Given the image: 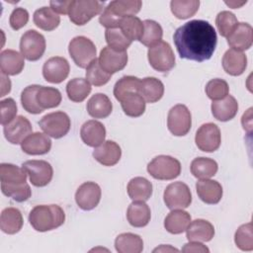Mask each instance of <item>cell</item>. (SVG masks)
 Instances as JSON below:
<instances>
[{
  "label": "cell",
  "instance_id": "8992f818",
  "mask_svg": "<svg viewBox=\"0 0 253 253\" xmlns=\"http://www.w3.org/2000/svg\"><path fill=\"white\" fill-rule=\"evenodd\" d=\"M104 2L97 0H71L69 7V19L77 25L83 26L103 10Z\"/></svg>",
  "mask_w": 253,
  "mask_h": 253
},
{
  "label": "cell",
  "instance_id": "f1b7e54d",
  "mask_svg": "<svg viewBox=\"0 0 253 253\" xmlns=\"http://www.w3.org/2000/svg\"><path fill=\"white\" fill-rule=\"evenodd\" d=\"M87 112L95 119H104L111 115L113 105L109 97L103 93L94 94L87 102Z\"/></svg>",
  "mask_w": 253,
  "mask_h": 253
},
{
  "label": "cell",
  "instance_id": "ac0fdd59",
  "mask_svg": "<svg viewBox=\"0 0 253 253\" xmlns=\"http://www.w3.org/2000/svg\"><path fill=\"white\" fill-rule=\"evenodd\" d=\"M227 43L236 50H246L253 42V29L248 23H238L226 38Z\"/></svg>",
  "mask_w": 253,
  "mask_h": 253
},
{
  "label": "cell",
  "instance_id": "44dd1931",
  "mask_svg": "<svg viewBox=\"0 0 253 253\" xmlns=\"http://www.w3.org/2000/svg\"><path fill=\"white\" fill-rule=\"evenodd\" d=\"M22 150L29 155H42L47 153L51 148L50 138L42 132L29 134L21 143Z\"/></svg>",
  "mask_w": 253,
  "mask_h": 253
},
{
  "label": "cell",
  "instance_id": "3957f363",
  "mask_svg": "<svg viewBox=\"0 0 253 253\" xmlns=\"http://www.w3.org/2000/svg\"><path fill=\"white\" fill-rule=\"evenodd\" d=\"M142 2L139 0H115L108 4L102 12L99 22L107 29L119 28L123 18L135 15L140 11Z\"/></svg>",
  "mask_w": 253,
  "mask_h": 253
},
{
  "label": "cell",
  "instance_id": "ba28073f",
  "mask_svg": "<svg viewBox=\"0 0 253 253\" xmlns=\"http://www.w3.org/2000/svg\"><path fill=\"white\" fill-rule=\"evenodd\" d=\"M39 126L45 134L53 138H60L69 131L71 122L66 113L58 111L43 116L39 122Z\"/></svg>",
  "mask_w": 253,
  "mask_h": 253
},
{
  "label": "cell",
  "instance_id": "bcb514c9",
  "mask_svg": "<svg viewBox=\"0 0 253 253\" xmlns=\"http://www.w3.org/2000/svg\"><path fill=\"white\" fill-rule=\"evenodd\" d=\"M140 80L134 76H123L119 79L114 86V95L118 101L126 95L127 93H138Z\"/></svg>",
  "mask_w": 253,
  "mask_h": 253
},
{
  "label": "cell",
  "instance_id": "5bb4252c",
  "mask_svg": "<svg viewBox=\"0 0 253 253\" xmlns=\"http://www.w3.org/2000/svg\"><path fill=\"white\" fill-rule=\"evenodd\" d=\"M69 70V63L64 57L53 56L44 62L42 75L47 82L58 84L67 78Z\"/></svg>",
  "mask_w": 253,
  "mask_h": 253
},
{
  "label": "cell",
  "instance_id": "2e32d148",
  "mask_svg": "<svg viewBox=\"0 0 253 253\" xmlns=\"http://www.w3.org/2000/svg\"><path fill=\"white\" fill-rule=\"evenodd\" d=\"M33 127L30 121L24 116L16 117L11 123L4 126V135L12 144H20L32 133Z\"/></svg>",
  "mask_w": 253,
  "mask_h": 253
},
{
  "label": "cell",
  "instance_id": "816d5d0a",
  "mask_svg": "<svg viewBox=\"0 0 253 253\" xmlns=\"http://www.w3.org/2000/svg\"><path fill=\"white\" fill-rule=\"evenodd\" d=\"M1 125L6 126L11 123L17 114V104L12 98H7L0 102Z\"/></svg>",
  "mask_w": 253,
  "mask_h": 253
},
{
  "label": "cell",
  "instance_id": "ab89813d",
  "mask_svg": "<svg viewBox=\"0 0 253 253\" xmlns=\"http://www.w3.org/2000/svg\"><path fill=\"white\" fill-rule=\"evenodd\" d=\"M119 28L129 41H139L143 33V22L136 16H126L122 19Z\"/></svg>",
  "mask_w": 253,
  "mask_h": 253
},
{
  "label": "cell",
  "instance_id": "7c38bea8",
  "mask_svg": "<svg viewBox=\"0 0 253 253\" xmlns=\"http://www.w3.org/2000/svg\"><path fill=\"white\" fill-rule=\"evenodd\" d=\"M195 141L198 148L205 152H213L218 149L221 135L218 126L213 123L202 125L196 132Z\"/></svg>",
  "mask_w": 253,
  "mask_h": 253
},
{
  "label": "cell",
  "instance_id": "f5cc1de1",
  "mask_svg": "<svg viewBox=\"0 0 253 253\" xmlns=\"http://www.w3.org/2000/svg\"><path fill=\"white\" fill-rule=\"evenodd\" d=\"M29 21V13L22 7L15 8L10 15V26L13 30H20L27 25Z\"/></svg>",
  "mask_w": 253,
  "mask_h": 253
},
{
  "label": "cell",
  "instance_id": "8d00e7d4",
  "mask_svg": "<svg viewBox=\"0 0 253 253\" xmlns=\"http://www.w3.org/2000/svg\"><path fill=\"white\" fill-rule=\"evenodd\" d=\"M91 90L90 82L84 78H73L66 85V94L69 100L76 103L84 101Z\"/></svg>",
  "mask_w": 253,
  "mask_h": 253
},
{
  "label": "cell",
  "instance_id": "d590c367",
  "mask_svg": "<svg viewBox=\"0 0 253 253\" xmlns=\"http://www.w3.org/2000/svg\"><path fill=\"white\" fill-rule=\"evenodd\" d=\"M120 102L124 113L128 117H140L145 111L146 102L138 93H127L121 99Z\"/></svg>",
  "mask_w": 253,
  "mask_h": 253
},
{
  "label": "cell",
  "instance_id": "db71d44e",
  "mask_svg": "<svg viewBox=\"0 0 253 253\" xmlns=\"http://www.w3.org/2000/svg\"><path fill=\"white\" fill-rule=\"evenodd\" d=\"M71 1H50L49 5L50 8L56 13V14H68L69 7H70Z\"/></svg>",
  "mask_w": 253,
  "mask_h": 253
},
{
  "label": "cell",
  "instance_id": "11a10c76",
  "mask_svg": "<svg viewBox=\"0 0 253 253\" xmlns=\"http://www.w3.org/2000/svg\"><path fill=\"white\" fill-rule=\"evenodd\" d=\"M183 252H209V248L205 246L204 244L200 243L199 241H190L189 243H186L184 247L182 248Z\"/></svg>",
  "mask_w": 253,
  "mask_h": 253
},
{
  "label": "cell",
  "instance_id": "277c9868",
  "mask_svg": "<svg viewBox=\"0 0 253 253\" xmlns=\"http://www.w3.org/2000/svg\"><path fill=\"white\" fill-rule=\"evenodd\" d=\"M147 172L157 180H173L181 173L179 160L169 155H158L147 164Z\"/></svg>",
  "mask_w": 253,
  "mask_h": 253
},
{
  "label": "cell",
  "instance_id": "c3c4849f",
  "mask_svg": "<svg viewBox=\"0 0 253 253\" xmlns=\"http://www.w3.org/2000/svg\"><path fill=\"white\" fill-rule=\"evenodd\" d=\"M234 242L236 246L243 251L253 250V234H252V223L248 222L240 225L235 234Z\"/></svg>",
  "mask_w": 253,
  "mask_h": 253
},
{
  "label": "cell",
  "instance_id": "8fae6325",
  "mask_svg": "<svg viewBox=\"0 0 253 253\" xmlns=\"http://www.w3.org/2000/svg\"><path fill=\"white\" fill-rule=\"evenodd\" d=\"M164 203L170 210L186 209L192 203V194L188 187L183 182H174L169 184L163 195Z\"/></svg>",
  "mask_w": 253,
  "mask_h": 253
},
{
  "label": "cell",
  "instance_id": "ee69618b",
  "mask_svg": "<svg viewBox=\"0 0 253 253\" xmlns=\"http://www.w3.org/2000/svg\"><path fill=\"white\" fill-rule=\"evenodd\" d=\"M40 88V85L34 84L27 86L21 94V103L25 111H27L30 114H41L43 112V110L38 105L36 95L38 92V89Z\"/></svg>",
  "mask_w": 253,
  "mask_h": 253
},
{
  "label": "cell",
  "instance_id": "f907efd6",
  "mask_svg": "<svg viewBox=\"0 0 253 253\" xmlns=\"http://www.w3.org/2000/svg\"><path fill=\"white\" fill-rule=\"evenodd\" d=\"M229 87L225 80L214 78L208 82L206 85V94L212 101L223 99L228 95Z\"/></svg>",
  "mask_w": 253,
  "mask_h": 253
},
{
  "label": "cell",
  "instance_id": "cb8c5ba5",
  "mask_svg": "<svg viewBox=\"0 0 253 253\" xmlns=\"http://www.w3.org/2000/svg\"><path fill=\"white\" fill-rule=\"evenodd\" d=\"M25 66L24 56L14 49H5L0 53V69L5 75H17Z\"/></svg>",
  "mask_w": 253,
  "mask_h": 253
},
{
  "label": "cell",
  "instance_id": "83f0119b",
  "mask_svg": "<svg viewBox=\"0 0 253 253\" xmlns=\"http://www.w3.org/2000/svg\"><path fill=\"white\" fill-rule=\"evenodd\" d=\"M138 94L145 102L155 103L162 98L164 94V85L155 77H145L140 80Z\"/></svg>",
  "mask_w": 253,
  "mask_h": 253
},
{
  "label": "cell",
  "instance_id": "6f0895ef",
  "mask_svg": "<svg viewBox=\"0 0 253 253\" xmlns=\"http://www.w3.org/2000/svg\"><path fill=\"white\" fill-rule=\"evenodd\" d=\"M170 252V251H175V252H178L179 250L178 249H176V248H173V247H171L170 245H167V246H165V245H161L160 247H157V248H155L154 250H153V252Z\"/></svg>",
  "mask_w": 253,
  "mask_h": 253
},
{
  "label": "cell",
  "instance_id": "74e56055",
  "mask_svg": "<svg viewBox=\"0 0 253 253\" xmlns=\"http://www.w3.org/2000/svg\"><path fill=\"white\" fill-rule=\"evenodd\" d=\"M38 105L42 109H50L57 107L61 102V93L53 87L40 86L36 95Z\"/></svg>",
  "mask_w": 253,
  "mask_h": 253
},
{
  "label": "cell",
  "instance_id": "9a60e30c",
  "mask_svg": "<svg viewBox=\"0 0 253 253\" xmlns=\"http://www.w3.org/2000/svg\"><path fill=\"white\" fill-rule=\"evenodd\" d=\"M101 188L95 182H85L79 186L75 193V201L78 207L84 211L93 210L101 200Z\"/></svg>",
  "mask_w": 253,
  "mask_h": 253
},
{
  "label": "cell",
  "instance_id": "ffe728a7",
  "mask_svg": "<svg viewBox=\"0 0 253 253\" xmlns=\"http://www.w3.org/2000/svg\"><path fill=\"white\" fill-rule=\"evenodd\" d=\"M122 156V150L118 143L113 140H106L101 145L95 147L93 157L104 166L116 165Z\"/></svg>",
  "mask_w": 253,
  "mask_h": 253
},
{
  "label": "cell",
  "instance_id": "f6af8a7d",
  "mask_svg": "<svg viewBox=\"0 0 253 253\" xmlns=\"http://www.w3.org/2000/svg\"><path fill=\"white\" fill-rule=\"evenodd\" d=\"M1 190L5 196L12 198L14 201L19 203L27 201L32 195L31 188L27 183H23V184L1 183Z\"/></svg>",
  "mask_w": 253,
  "mask_h": 253
},
{
  "label": "cell",
  "instance_id": "f35d334b",
  "mask_svg": "<svg viewBox=\"0 0 253 253\" xmlns=\"http://www.w3.org/2000/svg\"><path fill=\"white\" fill-rule=\"evenodd\" d=\"M27 172L23 167L11 163L0 165V180L5 184H23L27 181Z\"/></svg>",
  "mask_w": 253,
  "mask_h": 253
},
{
  "label": "cell",
  "instance_id": "52a82bcc",
  "mask_svg": "<svg viewBox=\"0 0 253 253\" xmlns=\"http://www.w3.org/2000/svg\"><path fill=\"white\" fill-rule=\"evenodd\" d=\"M147 57L152 68L159 72H168L175 66V55L172 47L164 41L150 46Z\"/></svg>",
  "mask_w": 253,
  "mask_h": 253
},
{
  "label": "cell",
  "instance_id": "681fc988",
  "mask_svg": "<svg viewBox=\"0 0 253 253\" xmlns=\"http://www.w3.org/2000/svg\"><path fill=\"white\" fill-rule=\"evenodd\" d=\"M215 24L220 36L227 38L238 24V21L233 13L229 11H221L215 18Z\"/></svg>",
  "mask_w": 253,
  "mask_h": 253
},
{
  "label": "cell",
  "instance_id": "7a4b0ae2",
  "mask_svg": "<svg viewBox=\"0 0 253 253\" xmlns=\"http://www.w3.org/2000/svg\"><path fill=\"white\" fill-rule=\"evenodd\" d=\"M64 220L65 213L57 205L36 206L29 214L31 225L40 232L55 229L62 225Z\"/></svg>",
  "mask_w": 253,
  "mask_h": 253
},
{
  "label": "cell",
  "instance_id": "5b68a950",
  "mask_svg": "<svg viewBox=\"0 0 253 253\" xmlns=\"http://www.w3.org/2000/svg\"><path fill=\"white\" fill-rule=\"evenodd\" d=\"M96 46L94 42L83 36L73 38L68 45V52L77 66L87 68L96 58Z\"/></svg>",
  "mask_w": 253,
  "mask_h": 253
},
{
  "label": "cell",
  "instance_id": "7bdbcfd3",
  "mask_svg": "<svg viewBox=\"0 0 253 253\" xmlns=\"http://www.w3.org/2000/svg\"><path fill=\"white\" fill-rule=\"evenodd\" d=\"M105 39L108 46L116 51H126L132 42L125 36L120 28L107 29L105 32Z\"/></svg>",
  "mask_w": 253,
  "mask_h": 253
},
{
  "label": "cell",
  "instance_id": "484cf974",
  "mask_svg": "<svg viewBox=\"0 0 253 253\" xmlns=\"http://www.w3.org/2000/svg\"><path fill=\"white\" fill-rule=\"evenodd\" d=\"M211 108L212 116L217 121L227 122L236 116L238 111V103L233 96L227 95L223 99L212 101Z\"/></svg>",
  "mask_w": 253,
  "mask_h": 253
},
{
  "label": "cell",
  "instance_id": "d6986e66",
  "mask_svg": "<svg viewBox=\"0 0 253 253\" xmlns=\"http://www.w3.org/2000/svg\"><path fill=\"white\" fill-rule=\"evenodd\" d=\"M80 136L82 141L88 146L97 147L105 141L106 128L102 123L90 120L82 125Z\"/></svg>",
  "mask_w": 253,
  "mask_h": 253
},
{
  "label": "cell",
  "instance_id": "4fadbf2b",
  "mask_svg": "<svg viewBox=\"0 0 253 253\" xmlns=\"http://www.w3.org/2000/svg\"><path fill=\"white\" fill-rule=\"evenodd\" d=\"M29 175L31 183L36 187H44L52 179L53 169L51 165L44 160H28L22 164Z\"/></svg>",
  "mask_w": 253,
  "mask_h": 253
},
{
  "label": "cell",
  "instance_id": "7dc6e473",
  "mask_svg": "<svg viewBox=\"0 0 253 253\" xmlns=\"http://www.w3.org/2000/svg\"><path fill=\"white\" fill-rule=\"evenodd\" d=\"M112 75L106 72L100 65L99 60L95 58L86 68L87 80L95 86H103L109 82Z\"/></svg>",
  "mask_w": 253,
  "mask_h": 253
},
{
  "label": "cell",
  "instance_id": "836d02e7",
  "mask_svg": "<svg viewBox=\"0 0 253 253\" xmlns=\"http://www.w3.org/2000/svg\"><path fill=\"white\" fill-rule=\"evenodd\" d=\"M35 25L43 31H53L60 23V17L50 7H42L34 13Z\"/></svg>",
  "mask_w": 253,
  "mask_h": 253
},
{
  "label": "cell",
  "instance_id": "603a6c76",
  "mask_svg": "<svg viewBox=\"0 0 253 253\" xmlns=\"http://www.w3.org/2000/svg\"><path fill=\"white\" fill-rule=\"evenodd\" d=\"M213 235V225L210 221L202 218L191 221L186 229V236L189 241L207 242L211 240Z\"/></svg>",
  "mask_w": 253,
  "mask_h": 253
},
{
  "label": "cell",
  "instance_id": "30bf717a",
  "mask_svg": "<svg viewBox=\"0 0 253 253\" xmlns=\"http://www.w3.org/2000/svg\"><path fill=\"white\" fill-rule=\"evenodd\" d=\"M20 50L25 58L30 61L40 59L45 50V39L36 30L27 31L21 38Z\"/></svg>",
  "mask_w": 253,
  "mask_h": 253
},
{
  "label": "cell",
  "instance_id": "b9f144b4",
  "mask_svg": "<svg viewBox=\"0 0 253 253\" xmlns=\"http://www.w3.org/2000/svg\"><path fill=\"white\" fill-rule=\"evenodd\" d=\"M199 0H172L170 8L174 16L178 19H188L196 14L199 10Z\"/></svg>",
  "mask_w": 253,
  "mask_h": 253
},
{
  "label": "cell",
  "instance_id": "1f68e13d",
  "mask_svg": "<svg viewBox=\"0 0 253 253\" xmlns=\"http://www.w3.org/2000/svg\"><path fill=\"white\" fill-rule=\"evenodd\" d=\"M127 194L132 201H147L152 195V184L144 177H134L127 184Z\"/></svg>",
  "mask_w": 253,
  "mask_h": 253
},
{
  "label": "cell",
  "instance_id": "60d3db41",
  "mask_svg": "<svg viewBox=\"0 0 253 253\" xmlns=\"http://www.w3.org/2000/svg\"><path fill=\"white\" fill-rule=\"evenodd\" d=\"M163 36V30L161 26L153 20L143 21V33L139 42L146 45L152 46L159 42Z\"/></svg>",
  "mask_w": 253,
  "mask_h": 253
},
{
  "label": "cell",
  "instance_id": "4dcf8cb0",
  "mask_svg": "<svg viewBox=\"0 0 253 253\" xmlns=\"http://www.w3.org/2000/svg\"><path fill=\"white\" fill-rule=\"evenodd\" d=\"M191 222V215L189 212L181 210H173L164 219L165 229L172 234H180L184 232Z\"/></svg>",
  "mask_w": 253,
  "mask_h": 253
},
{
  "label": "cell",
  "instance_id": "9c48e42d",
  "mask_svg": "<svg viewBox=\"0 0 253 253\" xmlns=\"http://www.w3.org/2000/svg\"><path fill=\"white\" fill-rule=\"evenodd\" d=\"M192 126V116L189 109L182 104L175 105L168 113L167 126L169 131L176 136L186 135Z\"/></svg>",
  "mask_w": 253,
  "mask_h": 253
},
{
  "label": "cell",
  "instance_id": "6da1fadb",
  "mask_svg": "<svg viewBox=\"0 0 253 253\" xmlns=\"http://www.w3.org/2000/svg\"><path fill=\"white\" fill-rule=\"evenodd\" d=\"M173 40L181 58L202 62L213 54L217 36L209 22L192 20L175 31Z\"/></svg>",
  "mask_w": 253,
  "mask_h": 253
},
{
  "label": "cell",
  "instance_id": "d4e9b609",
  "mask_svg": "<svg viewBox=\"0 0 253 253\" xmlns=\"http://www.w3.org/2000/svg\"><path fill=\"white\" fill-rule=\"evenodd\" d=\"M221 63L227 74L238 76L241 75L247 67V57L242 51L230 48L223 54Z\"/></svg>",
  "mask_w": 253,
  "mask_h": 253
},
{
  "label": "cell",
  "instance_id": "e575fe53",
  "mask_svg": "<svg viewBox=\"0 0 253 253\" xmlns=\"http://www.w3.org/2000/svg\"><path fill=\"white\" fill-rule=\"evenodd\" d=\"M190 169L194 177L202 180L214 176L217 172L218 166L216 161L211 158L198 157L192 161Z\"/></svg>",
  "mask_w": 253,
  "mask_h": 253
},
{
  "label": "cell",
  "instance_id": "9f6ffc18",
  "mask_svg": "<svg viewBox=\"0 0 253 253\" xmlns=\"http://www.w3.org/2000/svg\"><path fill=\"white\" fill-rule=\"evenodd\" d=\"M1 97L5 96L7 93L10 92L11 90V81L9 79V77L3 73H1Z\"/></svg>",
  "mask_w": 253,
  "mask_h": 253
},
{
  "label": "cell",
  "instance_id": "7402d4cb",
  "mask_svg": "<svg viewBox=\"0 0 253 253\" xmlns=\"http://www.w3.org/2000/svg\"><path fill=\"white\" fill-rule=\"evenodd\" d=\"M196 189L199 198L206 204H217L222 198V187L217 181L202 179L196 183Z\"/></svg>",
  "mask_w": 253,
  "mask_h": 253
},
{
  "label": "cell",
  "instance_id": "d6a6232c",
  "mask_svg": "<svg viewBox=\"0 0 253 253\" xmlns=\"http://www.w3.org/2000/svg\"><path fill=\"white\" fill-rule=\"evenodd\" d=\"M115 247L119 253H140L143 250V241L137 234L121 233L115 240Z\"/></svg>",
  "mask_w": 253,
  "mask_h": 253
},
{
  "label": "cell",
  "instance_id": "4316f807",
  "mask_svg": "<svg viewBox=\"0 0 253 253\" xmlns=\"http://www.w3.org/2000/svg\"><path fill=\"white\" fill-rule=\"evenodd\" d=\"M151 217L149 207L143 201H133L127 208L126 218L133 227H143Z\"/></svg>",
  "mask_w": 253,
  "mask_h": 253
},
{
  "label": "cell",
  "instance_id": "f546056e",
  "mask_svg": "<svg viewBox=\"0 0 253 253\" xmlns=\"http://www.w3.org/2000/svg\"><path fill=\"white\" fill-rule=\"evenodd\" d=\"M24 219L21 211L16 208H6L0 216V228L7 234H15L23 227Z\"/></svg>",
  "mask_w": 253,
  "mask_h": 253
},
{
  "label": "cell",
  "instance_id": "e0dca14e",
  "mask_svg": "<svg viewBox=\"0 0 253 253\" xmlns=\"http://www.w3.org/2000/svg\"><path fill=\"white\" fill-rule=\"evenodd\" d=\"M98 60L101 67L112 75L126 67L127 53L126 51H116L109 46H105L101 50Z\"/></svg>",
  "mask_w": 253,
  "mask_h": 253
}]
</instances>
